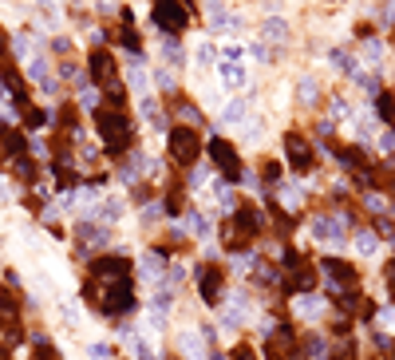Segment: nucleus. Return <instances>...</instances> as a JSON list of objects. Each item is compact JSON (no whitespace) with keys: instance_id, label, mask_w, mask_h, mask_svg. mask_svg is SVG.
Listing matches in <instances>:
<instances>
[{"instance_id":"ddd939ff","label":"nucleus","mask_w":395,"mask_h":360,"mask_svg":"<svg viewBox=\"0 0 395 360\" xmlns=\"http://www.w3.org/2000/svg\"><path fill=\"white\" fill-rule=\"evenodd\" d=\"M324 309H328V301L324 297H316V293H300V297H293V313H296V320H320L324 317Z\"/></svg>"},{"instance_id":"f3484780","label":"nucleus","mask_w":395,"mask_h":360,"mask_svg":"<svg viewBox=\"0 0 395 360\" xmlns=\"http://www.w3.org/2000/svg\"><path fill=\"white\" fill-rule=\"evenodd\" d=\"M174 115L186 123V127H202V123H206V115H202V103H194L190 95H174Z\"/></svg>"},{"instance_id":"a18cd8bd","label":"nucleus","mask_w":395,"mask_h":360,"mask_svg":"<svg viewBox=\"0 0 395 360\" xmlns=\"http://www.w3.org/2000/svg\"><path fill=\"white\" fill-rule=\"evenodd\" d=\"M0 250H4V241H0Z\"/></svg>"},{"instance_id":"c756f323","label":"nucleus","mask_w":395,"mask_h":360,"mask_svg":"<svg viewBox=\"0 0 395 360\" xmlns=\"http://www.w3.org/2000/svg\"><path fill=\"white\" fill-rule=\"evenodd\" d=\"M360 56H364L367 64H375V68H379V64H384V44H379V40H364Z\"/></svg>"},{"instance_id":"72a5a7b5","label":"nucleus","mask_w":395,"mask_h":360,"mask_svg":"<svg viewBox=\"0 0 395 360\" xmlns=\"http://www.w3.org/2000/svg\"><path fill=\"white\" fill-rule=\"evenodd\" d=\"M87 356H95V360H115V349H111L107 340H95V344H87Z\"/></svg>"},{"instance_id":"393cba45","label":"nucleus","mask_w":395,"mask_h":360,"mask_svg":"<svg viewBox=\"0 0 395 360\" xmlns=\"http://www.w3.org/2000/svg\"><path fill=\"white\" fill-rule=\"evenodd\" d=\"M24 76H28L32 83L51 80V64H48V56H28V60H24Z\"/></svg>"},{"instance_id":"c85d7f7f","label":"nucleus","mask_w":395,"mask_h":360,"mask_svg":"<svg viewBox=\"0 0 395 360\" xmlns=\"http://www.w3.org/2000/svg\"><path fill=\"white\" fill-rule=\"evenodd\" d=\"M206 167L202 162H194V167H186V191H198V186H206Z\"/></svg>"},{"instance_id":"2eb2a0df","label":"nucleus","mask_w":395,"mask_h":360,"mask_svg":"<svg viewBox=\"0 0 395 360\" xmlns=\"http://www.w3.org/2000/svg\"><path fill=\"white\" fill-rule=\"evenodd\" d=\"M127 214V194H107V198H99V210L95 218L99 222H107V226H115L119 218Z\"/></svg>"},{"instance_id":"6e6552de","label":"nucleus","mask_w":395,"mask_h":360,"mask_svg":"<svg viewBox=\"0 0 395 360\" xmlns=\"http://www.w3.org/2000/svg\"><path fill=\"white\" fill-rule=\"evenodd\" d=\"M320 277L328 281V293H344V289H360V270L344 258H324L320 261Z\"/></svg>"},{"instance_id":"f704fd0d","label":"nucleus","mask_w":395,"mask_h":360,"mask_svg":"<svg viewBox=\"0 0 395 360\" xmlns=\"http://www.w3.org/2000/svg\"><path fill=\"white\" fill-rule=\"evenodd\" d=\"M375 147H379V155H395V131H379Z\"/></svg>"},{"instance_id":"39448f33","label":"nucleus","mask_w":395,"mask_h":360,"mask_svg":"<svg viewBox=\"0 0 395 360\" xmlns=\"http://www.w3.org/2000/svg\"><path fill=\"white\" fill-rule=\"evenodd\" d=\"M206 155H209V162H214L217 179L241 182V174H245V162H241V155H237V147H233L229 139H221V135L206 139Z\"/></svg>"},{"instance_id":"6ab92c4d","label":"nucleus","mask_w":395,"mask_h":360,"mask_svg":"<svg viewBox=\"0 0 395 360\" xmlns=\"http://www.w3.org/2000/svg\"><path fill=\"white\" fill-rule=\"evenodd\" d=\"M352 246L360 258H375V253H379V234H375L372 226H360V230H352Z\"/></svg>"},{"instance_id":"7ed1b4c3","label":"nucleus","mask_w":395,"mask_h":360,"mask_svg":"<svg viewBox=\"0 0 395 360\" xmlns=\"http://www.w3.org/2000/svg\"><path fill=\"white\" fill-rule=\"evenodd\" d=\"M226 265H217V261H198V301L206 305V309H221L226 305Z\"/></svg>"},{"instance_id":"412c9836","label":"nucleus","mask_w":395,"mask_h":360,"mask_svg":"<svg viewBox=\"0 0 395 360\" xmlns=\"http://www.w3.org/2000/svg\"><path fill=\"white\" fill-rule=\"evenodd\" d=\"M8 170L16 174L20 182H24V186H36V182H40V167H36V159H32V155H20V159H12Z\"/></svg>"},{"instance_id":"37998d69","label":"nucleus","mask_w":395,"mask_h":360,"mask_svg":"<svg viewBox=\"0 0 395 360\" xmlns=\"http://www.w3.org/2000/svg\"><path fill=\"white\" fill-rule=\"evenodd\" d=\"M387 360H395V337H391V349H387Z\"/></svg>"},{"instance_id":"aec40b11","label":"nucleus","mask_w":395,"mask_h":360,"mask_svg":"<svg viewBox=\"0 0 395 360\" xmlns=\"http://www.w3.org/2000/svg\"><path fill=\"white\" fill-rule=\"evenodd\" d=\"M328 64H332L340 76H348V80H356V71H364V68H360V60H356L348 48H332V52H328Z\"/></svg>"},{"instance_id":"423d86ee","label":"nucleus","mask_w":395,"mask_h":360,"mask_svg":"<svg viewBox=\"0 0 395 360\" xmlns=\"http://www.w3.org/2000/svg\"><path fill=\"white\" fill-rule=\"evenodd\" d=\"M150 24H154L162 36H182L190 28V12L182 0H154L150 4Z\"/></svg>"},{"instance_id":"7c9ffc66","label":"nucleus","mask_w":395,"mask_h":360,"mask_svg":"<svg viewBox=\"0 0 395 360\" xmlns=\"http://www.w3.org/2000/svg\"><path fill=\"white\" fill-rule=\"evenodd\" d=\"M348 115H352V107H348V100H344V95H336V100L328 103V119H336V123H340V119H348Z\"/></svg>"},{"instance_id":"5701e85b","label":"nucleus","mask_w":395,"mask_h":360,"mask_svg":"<svg viewBox=\"0 0 395 360\" xmlns=\"http://www.w3.org/2000/svg\"><path fill=\"white\" fill-rule=\"evenodd\" d=\"M245 320H249V313L233 309V305H221V309H217V325H221L226 332H241L245 329Z\"/></svg>"},{"instance_id":"f03ea898","label":"nucleus","mask_w":395,"mask_h":360,"mask_svg":"<svg viewBox=\"0 0 395 360\" xmlns=\"http://www.w3.org/2000/svg\"><path fill=\"white\" fill-rule=\"evenodd\" d=\"M75 258L83 261V258H95V253H107L111 250V241H115V234H111V226L107 222H99V218H79V226H75Z\"/></svg>"},{"instance_id":"473e14b6","label":"nucleus","mask_w":395,"mask_h":360,"mask_svg":"<svg viewBox=\"0 0 395 360\" xmlns=\"http://www.w3.org/2000/svg\"><path fill=\"white\" fill-rule=\"evenodd\" d=\"M221 64H245V48L241 44H226L221 48Z\"/></svg>"},{"instance_id":"1a4fd4ad","label":"nucleus","mask_w":395,"mask_h":360,"mask_svg":"<svg viewBox=\"0 0 395 360\" xmlns=\"http://www.w3.org/2000/svg\"><path fill=\"white\" fill-rule=\"evenodd\" d=\"M281 147H285V162L296 170V174H308V170L316 167V150L300 131H288L285 139H281Z\"/></svg>"},{"instance_id":"c9c22d12","label":"nucleus","mask_w":395,"mask_h":360,"mask_svg":"<svg viewBox=\"0 0 395 360\" xmlns=\"http://www.w3.org/2000/svg\"><path fill=\"white\" fill-rule=\"evenodd\" d=\"M375 325H379V329H395V305L375 309Z\"/></svg>"},{"instance_id":"4be33fe9","label":"nucleus","mask_w":395,"mask_h":360,"mask_svg":"<svg viewBox=\"0 0 395 360\" xmlns=\"http://www.w3.org/2000/svg\"><path fill=\"white\" fill-rule=\"evenodd\" d=\"M316 100H320L316 76H300V80H296V107H316Z\"/></svg>"},{"instance_id":"58836bf2","label":"nucleus","mask_w":395,"mask_h":360,"mask_svg":"<svg viewBox=\"0 0 395 360\" xmlns=\"http://www.w3.org/2000/svg\"><path fill=\"white\" fill-rule=\"evenodd\" d=\"M119 0H99V12H103V16H119Z\"/></svg>"},{"instance_id":"20e7f679","label":"nucleus","mask_w":395,"mask_h":360,"mask_svg":"<svg viewBox=\"0 0 395 360\" xmlns=\"http://www.w3.org/2000/svg\"><path fill=\"white\" fill-rule=\"evenodd\" d=\"M202 147H206V143L198 139V127L178 123V127L166 131V150H170V162H174V167H194Z\"/></svg>"},{"instance_id":"f8f14e48","label":"nucleus","mask_w":395,"mask_h":360,"mask_svg":"<svg viewBox=\"0 0 395 360\" xmlns=\"http://www.w3.org/2000/svg\"><path fill=\"white\" fill-rule=\"evenodd\" d=\"M138 115H142V119L150 123V127L154 131H170V119H166V107H162V100H158V95H138Z\"/></svg>"},{"instance_id":"f257e3e1","label":"nucleus","mask_w":395,"mask_h":360,"mask_svg":"<svg viewBox=\"0 0 395 360\" xmlns=\"http://www.w3.org/2000/svg\"><path fill=\"white\" fill-rule=\"evenodd\" d=\"M348 226H352V214H344V210H324V214H312V218H308L312 241H320L328 250H344L348 246V238H352Z\"/></svg>"},{"instance_id":"c03bdc74","label":"nucleus","mask_w":395,"mask_h":360,"mask_svg":"<svg viewBox=\"0 0 395 360\" xmlns=\"http://www.w3.org/2000/svg\"><path fill=\"white\" fill-rule=\"evenodd\" d=\"M367 360H384V356H367Z\"/></svg>"},{"instance_id":"dca6fc26","label":"nucleus","mask_w":395,"mask_h":360,"mask_svg":"<svg viewBox=\"0 0 395 360\" xmlns=\"http://www.w3.org/2000/svg\"><path fill=\"white\" fill-rule=\"evenodd\" d=\"M249 119H253V100H249V95H237V100H229L226 111H221V123H237V127H245Z\"/></svg>"},{"instance_id":"9b49d317","label":"nucleus","mask_w":395,"mask_h":360,"mask_svg":"<svg viewBox=\"0 0 395 360\" xmlns=\"http://www.w3.org/2000/svg\"><path fill=\"white\" fill-rule=\"evenodd\" d=\"M174 344H178V352H182L186 360H209V344L202 340V332H198V329H178Z\"/></svg>"},{"instance_id":"79ce46f5","label":"nucleus","mask_w":395,"mask_h":360,"mask_svg":"<svg viewBox=\"0 0 395 360\" xmlns=\"http://www.w3.org/2000/svg\"><path fill=\"white\" fill-rule=\"evenodd\" d=\"M0 360H16V356H12V349H8V344H0Z\"/></svg>"},{"instance_id":"4468645a","label":"nucleus","mask_w":395,"mask_h":360,"mask_svg":"<svg viewBox=\"0 0 395 360\" xmlns=\"http://www.w3.org/2000/svg\"><path fill=\"white\" fill-rule=\"evenodd\" d=\"M288 36H293V32H288L285 16H265V20H261V44H276V48H281V44H288Z\"/></svg>"},{"instance_id":"b1692460","label":"nucleus","mask_w":395,"mask_h":360,"mask_svg":"<svg viewBox=\"0 0 395 360\" xmlns=\"http://www.w3.org/2000/svg\"><path fill=\"white\" fill-rule=\"evenodd\" d=\"M221 83H226L229 91H241L249 83V68L245 64H221Z\"/></svg>"},{"instance_id":"9d476101","label":"nucleus","mask_w":395,"mask_h":360,"mask_svg":"<svg viewBox=\"0 0 395 360\" xmlns=\"http://www.w3.org/2000/svg\"><path fill=\"white\" fill-rule=\"evenodd\" d=\"M87 76H91V83H95V88H107V83H115V76H119L115 56H111L107 48H91V56H87Z\"/></svg>"},{"instance_id":"cd10ccee","label":"nucleus","mask_w":395,"mask_h":360,"mask_svg":"<svg viewBox=\"0 0 395 360\" xmlns=\"http://www.w3.org/2000/svg\"><path fill=\"white\" fill-rule=\"evenodd\" d=\"M214 64H217V48H214L209 40H202V44H198V68H202V71H209Z\"/></svg>"},{"instance_id":"4c0bfd02","label":"nucleus","mask_w":395,"mask_h":360,"mask_svg":"<svg viewBox=\"0 0 395 360\" xmlns=\"http://www.w3.org/2000/svg\"><path fill=\"white\" fill-rule=\"evenodd\" d=\"M48 48L56 52V56H68V52H71V40H68V36H56V40H51Z\"/></svg>"},{"instance_id":"a878e982","label":"nucleus","mask_w":395,"mask_h":360,"mask_svg":"<svg viewBox=\"0 0 395 360\" xmlns=\"http://www.w3.org/2000/svg\"><path fill=\"white\" fill-rule=\"evenodd\" d=\"M28 360H63V352L56 349V340H44V344H32Z\"/></svg>"},{"instance_id":"a211bd4d","label":"nucleus","mask_w":395,"mask_h":360,"mask_svg":"<svg viewBox=\"0 0 395 360\" xmlns=\"http://www.w3.org/2000/svg\"><path fill=\"white\" fill-rule=\"evenodd\" d=\"M158 52H162V60H166L170 71H182V68H186V48L178 44V36H162Z\"/></svg>"},{"instance_id":"e433bc0d","label":"nucleus","mask_w":395,"mask_h":360,"mask_svg":"<svg viewBox=\"0 0 395 360\" xmlns=\"http://www.w3.org/2000/svg\"><path fill=\"white\" fill-rule=\"evenodd\" d=\"M249 56H253V60H261V64H269V60H273V52H269V44H261V40H257V44H249Z\"/></svg>"},{"instance_id":"bb28decb","label":"nucleus","mask_w":395,"mask_h":360,"mask_svg":"<svg viewBox=\"0 0 395 360\" xmlns=\"http://www.w3.org/2000/svg\"><path fill=\"white\" fill-rule=\"evenodd\" d=\"M154 88L162 91V95H178V80H174V71H170V68H158V71H154Z\"/></svg>"},{"instance_id":"ea45409f","label":"nucleus","mask_w":395,"mask_h":360,"mask_svg":"<svg viewBox=\"0 0 395 360\" xmlns=\"http://www.w3.org/2000/svg\"><path fill=\"white\" fill-rule=\"evenodd\" d=\"M4 202H12V191H8V182L0 179V206H4Z\"/></svg>"},{"instance_id":"2f4dec72","label":"nucleus","mask_w":395,"mask_h":360,"mask_svg":"<svg viewBox=\"0 0 395 360\" xmlns=\"http://www.w3.org/2000/svg\"><path fill=\"white\" fill-rule=\"evenodd\" d=\"M229 360H257V349L249 340H237L233 349H229Z\"/></svg>"},{"instance_id":"a19ab883","label":"nucleus","mask_w":395,"mask_h":360,"mask_svg":"<svg viewBox=\"0 0 395 360\" xmlns=\"http://www.w3.org/2000/svg\"><path fill=\"white\" fill-rule=\"evenodd\" d=\"M8 44H12V40L4 36V28H0V60H4V48H8Z\"/></svg>"},{"instance_id":"0eeeda50","label":"nucleus","mask_w":395,"mask_h":360,"mask_svg":"<svg viewBox=\"0 0 395 360\" xmlns=\"http://www.w3.org/2000/svg\"><path fill=\"white\" fill-rule=\"evenodd\" d=\"M135 273V261L127 253H95L87 261V277L91 281H123Z\"/></svg>"}]
</instances>
